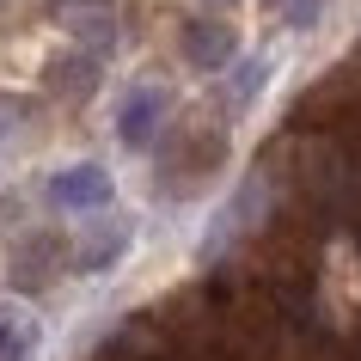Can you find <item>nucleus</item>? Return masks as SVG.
<instances>
[{"label": "nucleus", "mask_w": 361, "mask_h": 361, "mask_svg": "<svg viewBox=\"0 0 361 361\" xmlns=\"http://www.w3.org/2000/svg\"><path fill=\"white\" fill-rule=\"evenodd\" d=\"M19 355H25V337H19L6 319H0V361H19Z\"/></svg>", "instance_id": "39448f33"}, {"label": "nucleus", "mask_w": 361, "mask_h": 361, "mask_svg": "<svg viewBox=\"0 0 361 361\" xmlns=\"http://www.w3.org/2000/svg\"><path fill=\"white\" fill-rule=\"evenodd\" d=\"M0 135H6V116H0Z\"/></svg>", "instance_id": "423d86ee"}, {"label": "nucleus", "mask_w": 361, "mask_h": 361, "mask_svg": "<svg viewBox=\"0 0 361 361\" xmlns=\"http://www.w3.org/2000/svg\"><path fill=\"white\" fill-rule=\"evenodd\" d=\"M282 13H288V25H300V31H306V25L319 19V0H282Z\"/></svg>", "instance_id": "20e7f679"}, {"label": "nucleus", "mask_w": 361, "mask_h": 361, "mask_svg": "<svg viewBox=\"0 0 361 361\" xmlns=\"http://www.w3.org/2000/svg\"><path fill=\"white\" fill-rule=\"evenodd\" d=\"M159 111H166V92H159V86H141V92H129L123 116H116V135H123V147H147L153 129H159Z\"/></svg>", "instance_id": "f03ea898"}, {"label": "nucleus", "mask_w": 361, "mask_h": 361, "mask_svg": "<svg viewBox=\"0 0 361 361\" xmlns=\"http://www.w3.org/2000/svg\"><path fill=\"white\" fill-rule=\"evenodd\" d=\"M49 202L56 209H74V214H92L111 202V178H104V166H68L49 178Z\"/></svg>", "instance_id": "f257e3e1"}, {"label": "nucleus", "mask_w": 361, "mask_h": 361, "mask_svg": "<svg viewBox=\"0 0 361 361\" xmlns=\"http://www.w3.org/2000/svg\"><path fill=\"white\" fill-rule=\"evenodd\" d=\"M184 49H190L196 68H214V61L233 49V37L221 31V25H190V31H184Z\"/></svg>", "instance_id": "7ed1b4c3"}]
</instances>
